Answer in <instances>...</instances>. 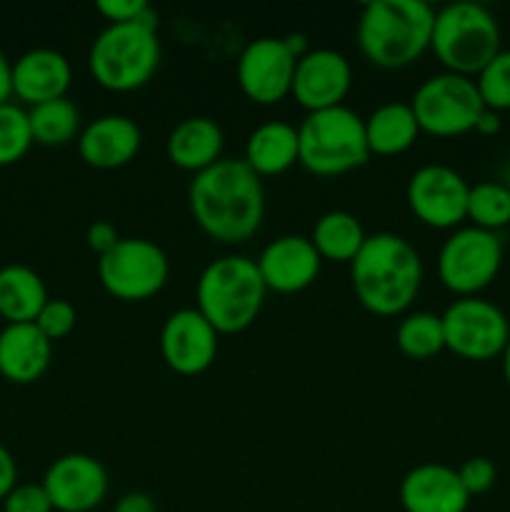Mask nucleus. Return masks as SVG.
Masks as SVG:
<instances>
[{"mask_svg":"<svg viewBox=\"0 0 510 512\" xmlns=\"http://www.w3.org/2000/svg\"><path fill=\"white\" fill-rule=\"evenodd\" d=\"M435 10L425 0H375L363 8L355 40L370 65L400 70L430 50Z\"/></svg>","mask_w":510,"mask_h":512,"instance_id":"3","label":"nucleus"},{"mask_svg":"<svg viewBox=\"0 0 510 512\" xmlns=\"http://www.w3.org/2000/svg\"><path fill=\"white\" fill-rule=\"evenodd\" d=\"M353 85V68L343 53L330 48L308 50L295 65L290 95L308 113L343 105Z\"/></svg>","mask_w":510,"mask_h":512,"instance_id":"16","label":"nucleus"},{"mask_svg":"<svg viewBox=\"0 0 510 512\" xmlns=\"http://www.w3.org/2000/svg\"><path fill=\"white\" fill-rule=\"evenodd\" d=\"M33 148L28 110L15 103L0 105V168L20 163Z\"/></svg>","mask_w":510,"mask_h":512,"instance_id":"30","label":"nucleus"},{"mask_svg":"<svg viewBox=\"0 0 510 512\" xmlns=\"http://www.w3.org/2000/svg\"><path fill=\"white\" fill-rule=\"evenodd\" d=\"M113 512H158V508H155V500L148 493L130 490V493L120 495Z\"/></svg>","mask_w":510,"mask_h":512,"instance_id":"38","label":"nucleus"},{"mask_svg":"<svg viewBox=\"0 0 510 512\" xmlns=\"http://www.w3.org/2000/svg\"><path fill=\"white\" fill-rule=\"evenodd\" d=\"M500 358H503V378H505V383H508V388H510V343L505 345V350L500 353Z\"/></svg>","mask_w":510,"mask_h":512,"instance_id":"42","label":"nucleus"},{"mask_svg":"<svg viewBox=\"0 0 510 512\" xmlns=\"http://www.w3.org/2000/svg\"><path fill=\"white\" fill-rule=\"evenodd\" d=\"M160 55L158 28L143 23L108 25L90 45L88 68L100 88L133 93L158 73Z\"/></svg>","mask_w":510,"mask_h":512,"instance_id":"6","label":"nucleus"},{"mask_svg":"<svg viewBox=\"0 0 510 512\" xmlns=\"http://www.w3.org/2000/svg\"><path fill=\"white\" fill-rule=\"evenodd\" d=\"M445 350L463 360H493L510 343V320L503 308L480 295L458 298L440 315Z\"/></svg>","mask_w":510,"mask_h":512,"instance_id":"11","label":"nucleus"},{"mask_svg":"<svg viewBox=\"0 0 510 512\" xmlns=\"http://www.w3.org/2000/svg\"><path fill=\"white\" fill-rule=\"evenodd\" d=\"M420 138V125L410 103H383L365 118V140L370 155L393 158L413 148Z\"/></svg>","mask_w":510,"mask_h":512,"instance_id":"24","label":"nucleus"},{"mask_svg":"<svg viewBox=\"0 0 510 512\" xmlns=\"http://www.w3.org/2000/svg\"><path fill=\"white\" fill-rule=\"evenodd\" d=\"M15 485H18V465H15L13 453L0 443V503L8 498Z\"/></svg>","mask_w":510,"mask_h":512,"instance_id":"37","label":"nucleus"},{"mask_svg":"<svg viewBox=\"0 0 510 512\" xmlns=\"http://www.w3.org/2000/svg\"><path fill=\"white\" fill-rule=\"evenodd\" d=\"M500 128H503V120H500V113H495V110L485 108L483 113H480L478 123H475L473 133L483 135V138H493V135L500 133Z\"/></svg>","mask_w":510,"mask_h":512,"instance_id":"40","label":"nucleus"},{"mask_svg":"<svg viewBox=\"0 0 510 512\" xmlns=\"http://www.w3.org/2000/svg\"><path fill=\"white\" fill-rule=\"evenodd\" d=\"M170 260L148 238H120L110 253L98 258V278L105 293L123 303H143L165 288Z\"/></svg>","mask_w":510,"mask_h":512,"instance_id":"10","label":"nucleus"},{"mask_svg":"<svg viewBox=\"0 0 510 512\" xmlns=\"http://www.w3.org/2000/svg\"><path fill=\"white\" fill-rule=\"evenodd\" d=\"M298 143V163L318 178L345 175L368 163L370 158L365 118H360L348 105L305 115L298 125Z\"/></svg>","mask_w":510,"mask_h":512,"instance_id":"7","label":"nucleus"},{"mask_svg":"<svg viewBox=\"0 0 510 512\" xmlns=\"http://www.w3.org/2000/svg\"><path fill=\"white\" fill-rule=\"evenodd\" d=\"M40 485L48 493L53 510L90 512L105 500L110 480L105 465L93 455L68 453L50 463Z\"/></svg>","mask_w":510,"mask_h":512,"instance_id":"14","label":"nucleus"},{"mask_svg":"<svg viewBox=\"0 0 510 512\" xmlns=\"http://www.w3.org/2000/svg\"><path fill=\"white\" fill-rule=\"evenodd\" d=\"M223 148V130L213 118H205V115L180 120L165 140V155L170 163L193 175L203 173V170L213 168L218 160H223Z\"/></svg>","mask_w":510,"mask_h":512,"instance_id":"22","label":"nucleus"},{"mask_svg":"<svg viewBox=\"0 0 510 512\" xmlns=\"http://www.w3.org/2000/svg\"><path fill=\"white\" fill-rule=\"evenodd\" d=\"M473 80L485 108L495 113L510 110V48H500Z\"/></svg>","mask_w":510,"mask_h":512,"instance_id":"31","label":"nucleus"},{"mask_svg":"<svg viewBox=\"0 0 510 512\" xmlns=\"http://www.w3.org/2000/svg\"><path fill=\"white\" fill-rule=\"evenodd\" d=\"M410 108L418 120L420 133L433 138H458L473 133L485 105L473 78L438 73L415 88Z\"/></svg>","mask_w":510,"mask_h":512,"instance_id":"8","label":"nucleus"},{"mask_svg":"<svg viewBox=\"0 0 510 512\" xmlns=\"http://www.w3.org/2000/svg\"><path fill=\"white\" fill-rule=\"evenodd\" d=\"M53 358V343L35 323H13L0 330V378L13 385H30L45 375Z\"/></svg>","mask_w":510,"mask_h":512,"instance_id":"21","label":"nucleus"},{"mask_svg":"<svg viewBox=\"0 0 510 512\" xmlns=\"http://www.w3.org/2000/svg\"><path fill=\"white\" fill-rule=\"evenodd\" d=\"M48 300V288L33 268L18 263L0 268V318L5 325L35 323Z\"/></svg>","mask_w":510,"mask_h":512,"instance_id":"25","label":"nucleus"},{"mask_svg":"<svg viewBox=\"0 0 510 512\" xmlns=\"http://www.w3.org/2000/svg\"><path fill=\"white\" fill-rule=\"evenodd\" d=\"M295 65L298 58L290 53L285 40L265 35L245 45L235 63V80L250 103L275 105L290 95Z\"/></svg>","mask_w":510,"mask_h":512,"instance_id":"13","label":"nucleus"},{"mask_svg":"<svg viewBox=\"0 0 510 512\" xmlns=\"http://www.w3.org/2000/svg\"><path fill=\"white\" fill-rule=\"evenodd\" d=\"M300 160L298 128L285 120H270L258 125L245 140L243 163L258 178H275L293 168Z\"/></svg>","mask_w":510,"mask_h":512,"instance_id":"23","label":"nucleus"},{"mask_svg":"<svg viewBox=\"0 0 510 512\" xmlns=\"http://www.w3.org/2000/svg\"><path fill=\"white\" fill-rule=\"evenodd\" d=\"M10 98H13V63L0 50V105L10 103Z\"/></svg>","mask_w":510,"mask_h":512,"instance_id":"39","label":"nucleus"},{"mask_svg":"<svg viewBox=\"0 0 510 512\" xmlns=\"http://www.w3.org/2000/svg\"><path fill=\"white\" fill-rule=\"evenodd\" d=\"M400 505L405 512H465L470 505L468 490L458 470L443 463L415 465L400 480Z\"/></svg>","mask_w":510,"mask_h":512,"instance_id":"19","label":"nucleus"},{"mask_svg":"<svg viewBox=\"0 0 510 512\" xmlns=\"http://www.w3.org/2000/svg\"><path fill=\"white\" fill-rule=\"evenodd\" d=\"M470 185L448 165H423L405 188V200L415 218L433 230H455L468 220Z\"/></svg>","mask_w":510,"mask_h":512,"instance_id":"12","label":"nucleus"},{"mask_svg":"<svg viewBox=\"0 0 510 512\" xmlns=\"http://www.w3.org/2000/svg\"><path fill=\"white\" fill-rule=\"evenodd\" d=\"M188 208L195 225L210 240L240 245L253 238L265 218L263 180L243 160L223 158L193 175Z\"/></svg>","mask_w":510,"mask_h":512,"instance_id":"1","label":"nucleus"},{"mask_svg":"<svg viewBox=\"0 0 510 512\" xmlns=\"http://www.w3.org/2000/svg\"><path fill=\"white\" fill-rule=\"evenodd\" d=\"M218 338L213 325L195 308L175 310L160 330V355L173 373L193 378L215 363Z\"/></svg>","mask_w":510,"mask_h":512,"instance_id":"15","label":"nucleus"},{"mask_svg":"<svg viewBox=\"0 0 510 512\" xmlns=\"http://www.w3.org/2000/svg\"><path fill=\"white\" fill-rule=\"evenodd\" d=\"M118 240V230H115V225L108 223V220H95V223H90L88 230H85V243H88V248L93 250L98 258L110 253V250L118 245Z\"/></svg>","mask_w":510,"mask_h":512,"instance_id":"36","label":"nucleus"},{"mask_svg":"<svg viewBox=\"0 0 510 512\" xmlns=\"http://www.w3.org/2000/svg\"><path fill=\"white\" fill-rule=\"evenodd\" d=\"M458 478L463 488L468 490L470 498H473V495H483L493 488L495 480H498V470H495V463L490 458L475 455V458H468L460 465Z\"/></svg>","mask_w":510,"mask_h":512,"instance_id":"34","label":"nucleus"},{"mask_svg":"<svg viewBox=\"0 0 510 512\" xmlns=\"http://www.w3.org/2000/svg\"><path fill=\"white\" fill-rule=\"evenodd\" d=\"M350 285L368 313L403 315L423 285V260L415 245L395 233H375L350 263Z\"/></svg>","mask_w":510,"mask_h":512,"instance_id":"2","label":"nucleus"},{"mask_svg":"<svg viewBox=\"0 0 510 512\" xmlns=\"http://www.w3.org/2000/svg\"><path fill=\"white\" fill-rule=\"evenodd\" d=\"M75 323H78L75 305L63 298H50L48 303L43 305L38 318H35V325H38V330L50 340V343L68 338L75 330Z\"/></svg>","mask_w":510,"mask_h":512,"instance_id":"32","label":"nucleus"},{"mask_svg":"<svg viewBox=\"0 0 510 512\" xmlns=\"http://www.w3.org/2000/svg\"><path fill=\"white\" fill-rule=\"evenodd\" d=\"M285 45H288L290 48V53L295 55V58H303L305 53H308V40H305V35H300V33H290V35H285Z\"/></svg>","mask_w":510,"mask_h":512,"instance_id":"41","label":"nucleus"},{"mask_svg":"<svg viewBox=\"0 0 510 512\" xmlns=\"http://www.w3.org/2000/svg\"><path fill=\"white\" fill-rule=\"evenodd\" d=\"M503 268V240L498 233L460 225L438 253V278L458 298L480 295Z\"/></svg>","mask_w":510,"mask_h":512,"instance_id":"9","label":"nucleus"},{"mask_svg":"<svg viewBox=\"0 0 510 512\" xmlns=\"http://www.w3.org/2000/svg\"><path fill=\"white\" fill-rule=\"evenodd\" d=\"M70 83L73 68L60 50L33 48L13 60V95L30 108L68 98Z\"/></svg>","mask_w":510,"mask_h":512,"instance_id":"20","label":"nucleus"},{"mask_svg":"<svg viewBox=\"0 0 510 512\" xmlns=\"http://www.w3.org/2000/svg\"><path fill=\"white\" fill-rule=\"evenodd\" d=\"M368 233L360 220L348 210H330L323 213L313 225L310 243L315 245L318 255L330 263H353L355 255L365 245Z\"/></svg>","mask_w":510,"mask_h":512,"instance_id":"26","label":"nucleus"},{"mask_svg":"<svg viewBox=\"0 0 510 512\" xmlns=\"http://www.w3.org/2000/svg\"><path fill=\"white\" fill-rule=\"evenodd\" d=\"M430 50L445 73L475 78L500 53L498 18L473 0L435 10Z\"/></svg>","mask_w":510,"mask_h":512,"instance_id":"5","label":"nucleus"},{"mask_svg":"<svg viewBox=\"0 0 510 512\" xmlns=\"http://www.w3.org/2000/svg\"><path fill=\"white\" fill-rule=\"evenodd\" d=\"M255 265H258L265 288L280 295H293L303 293L318 280L323 258L310 238L280 235L260 250Z\"/></svg>","mask_w":510,"mask_h":512,"instance_id":"17","label":"nucleus"},{"mask_svg":"<svg viewBox=\"0 0 510 512\" xmlns=\"http://www.w3.org/2000/svg\"><path fill=\"white\" fill-rule=\"evenodd\" d=\"M95 10L108 20V25L143 23L158 28V13L145 0H98Z\"/></svg>","mask_w":510,"mask_h":512,"instance_id":"33","label":"nucleus"},{"mask_svg":"<svg viewBox=\"0 0 510 512\" xmlns=\"http://www.w3.org/2000/svg\"><path fill=\"white\" fill-rule=\"evenodd\" d=\"M78 155L88 168L118 170L133 163L143 145L138 123L128 115H100L78 135Z\"/></svg>","mask_w":510,"mask_h":512,"instance_id":"18","label":"nucleus"},{"mask_svg":"<svg viewBox=\"0 0 510 512\" xmlns=\"http://www.w3.org/2000/svg\"><path fill=\"white\" fill-rule=\"evenodd\" d=\"M468 220L475 228L498 230L510 225V188L503 180H483L470 185L468 195Z\"/></svg>","mask_w":510,"mask_h":512,"instance_id":"29","label":"nucleus"},{"mask_svg":"<svg viewBox=\"0 0 510 512\" xmlns=\"http://www.w3.org/2000/svg\"><path fill=\"white\" fill-rule=\"evenodd\" d=\"M398 350L410 360H430L445 350L443 320L435 313H408L395 328Z\"/></svg>","mask_w":510,"mask_h":512,"instance_id":"28","label":"nucleus"},{"mask_svg":"<svg viewBox=\"0 0 510 512\" xmlns=\"http://www.w3.org/2000/svg\"><path fill=\"white\" fill-rule=\"evenodd\" d=\"M30 133H33V143L45 145V148H60L80 135V110L70 98L50 100V103H40L28 110Z\"/></svg>","mask_w":510,"mask_h":512,"instance_id":"27","label":"nucleus"},{"mask_svg":"<svg viewBox=\"0 0 510 512\" xmlns=\"http://www.w3.org/2000/svg\"><path fill=\"white\" fill-rule=\"evenodd\" d=\"M265 295L268 288L253 258L223 255L200 273L195 285V310L218 335H235L258 320Z\"/></svg>","mask_w":510,"mask_h":512,"instance_id":"4","label":"nucleus"},{"mask_svg":"<svg viewBox=\"0 0 510 512\" xmlns=\"http://www.w3.org/2000/svg\"><path fill=\"white\" fill-rule=\"evenodd\" d=\"M3 512H53V503L43 485L18 483L3 500Z\"/></svg>","mask_w":510,"mask_h":512,"instance_id":"35","label":"nucleus"}]
</instances>
